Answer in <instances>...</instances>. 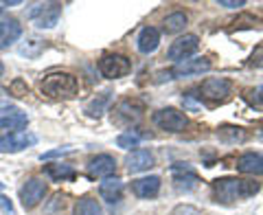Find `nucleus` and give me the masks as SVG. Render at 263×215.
<instances>
[{
    "label": "nucleus",
    "mask_w": 263,
    "mask_h": 215,
    "mask_svg": "<svg viewBox=\"0 0 263 215\" xmlns=\"http://www.w3.org/2000/svg\"><path fill=\"white\" fill-rule=\"evenodd\" d=\"M261 183L246 178H217L211 183V195L219 204H235L248 200L254 193H259Z\"/></svg>",
    "instance_id": "f257e3e1"
},
{
    "label": "nucleus",
    "mask_w": 263,
    "mask_h": 215,
    "mask_svg": "<svg viewBox=\"0 0 263 215\" xmlns=\"http://www.w3.org/2000/svg\"><path fill=\"white\" fill-rule=\"evenodd\" d=\"M40 90L42 95L48 97V99H70L77 95L79 90V81L75 75L70 73H48V75L40 81Z\"/></svg>",
    "instance_id": "f03ea898"
},
{
    "label": "nucleus",
    "mask_w": 263,
    "mask_h": 215,
    "mask_svg": "<svg viewBox=\"0 0 263 215\" xmlns=\"http://www.w3.org/2000/svg\"><path fill=\"white\" fill-rule=\"evenodd\" d=\"M152 123L158 130L171 132V134H178V132H184L189 126V119L184 112L176 110V107H162V110L152 114Z\"/></svg>",
    "instance_id": "7ed1b4c3"
},
{
    "label": "nucleus",
    "mask_w": 263,
    "mask_h": 215,
    "mask_svg": "<svg viewBox=\"0 0 263 215\" xmlns=\"http://www.w3.org/2000/svg\"><path fill=\"white\" fill-rule=\"evenodd\" d=\"M209 70H211V60H209V57H189V60L176 64L171 70L160 73L158 81L189 77V75H202V73H209Z\"/></svg>",
    "instance_id": "20e7f679"
},
{
    "label": "nucleus",
    "mask_w": 263,
    "mask_h": 215,
    "mask_svg": "<svg viewBox=\"0 0 263 215\" xmlns=\"http://www.w3.org/2000/svg\"><path fill=\"white\" fill-rule=\"evenodd\" d=\"M97 66H99V73H101L105 79H119V77H125L132 73V62L121 53L101 55V60H99Z\"/></svg>",
    "instance_id": "39448f33"
},
{
    "label": "nucleus",
    "mask_w": 263,
    "mask_h": 215,
    "mask_svg": "<svg viewBox=\"0 0 263 215\" xmlns=\"http://www.w3.org/2000/svg\"><path fill=\"white\" fill-rule=\"evenodd\" d=\"M197 48H200V38L193 35V33H189V35H182V38H178L171 42L169 46V51H167V57L171 62H184L189 60L193 53H197Z\"/></svg>",
    "instance_id": "423d86ee"
},
{
    "label": "nucleus",
    "mask_w": 263,
    "mask_h": 215,
    "mask_svg": "<svg viewBox=\"0 0 263 215\" xmlns=\"http://www.w3.org/2000/svg\"><path fill=\"white\" fill-rule=\"evenodd\" d=\"M197 90H200V97L209 99V101H224L233 93V84L226 77H209L202 81V86Z\"/></svg>",
    "instance_id": "0eeeda50"
},
{
    "label": "nucleus",
    "mask_w": 263,
    "mask_h": 215,
    "mask_svg": "<svg viewBox=\"0 0 263 215\" xmlns=\"http://www.w3.org/2000/svg\"><path fill=\"white\" fill-rule=\"evenodd\" d=\"M143 112H145V107L141 101H136V99H125V101H121L117 105V110L112 112V121L119 123V126H129V123H136L141 119Z\"/></svg>",
    "instance_id": "6e6552de"
},
{
    "label": "nucleus",
    "mask_w": 263,
    "mask_h": 215,
    "mask_svg": "<svg viewBox=\"0 0 263 215\" xmlns=\"http://www.w3.org/2000/svg\"><path fill=\"white\" fill-rule=\"evenodd\" d=\"M35 143H37L35 134H29V132H11V134L0 136V152L15 154V152H22V150H27V147L35 145Z\"/></svg>",
    "instance_id": "1a4fd4ad"
},
{
    "label": "nucleus",
    "mask_w": 263,
    "mask_h": 215,
    "mask_svg": "<svg viewBox=\"0 0 263 215\" xmlns=\"http://www.w3.org/2000/svg\"><path fill=\"white\" fill-rule=\"evenodd\" d=\"M46 195V183L42 178H29L27 185L20 189V200L24 209H35Z\"/></svg>",
    "instance_id": "9d476101"
},
{
    "label": "nucleus",
    "mask_w": 263,
    "mask_h": 215,
    "mask_svg": "<svg viewBox=\"0 0 263 215\" xmlns=\"http://www.w3.org/2000/svg\"><path fill=\"white\" fill-rule=\"evenodd\" d=\"M31 18L35 20V24L40 29H53L57 22H60V15H62V5L60 3H51V5H35Z\"/></svg>",
    "instance_id": "9b49d317"
},
{
    "label": "nucleus",
    "mask_w": 263,
    "mask_h": 215,
    "mask_svg": "<svg viewBox=\"0 0 263 215\" xmlns=\"http://www.w3.org/2000/svg\"><path fill=\"white\" fill-rule=\"evenodd\" d=\"M114 171H117V160L110 154H97L86 165V173L90 178H110Z\"/></svg>",
    "instance_id": "f8f14e48"
},
{
    "label": "nucleus",
    "mask_w": 263,
    "mask_h": 215,
    "mask_svg": "<svg viewBox=\"0 0 263 215\" xmlns=\"http://www.w3.org/2000/svg\"><path fill=\"white\" fill-rule=\"evenodd\" d=\"M29 126V117L18 107H3L0 110V130L5 132H24Z\"/></svg>",
    "instance_id": "ddd939ff"
},
{
    "label": "nucleus",
    "mask_w": 263,
    "mask_h": 215,
    "mask_svg": "<svg viewBox=\"0 0 263 215\" xmlns=\"http://www.w3.org/2000/svg\"><path fill=\"white\" fill-rule=\"evenodd\" d=\"M132 193L141 200H152L160 193V178L158 176H145L138 180H132Z\"/></svg>",
    "instance_id": "4468645a"
},
{
    "label": "nucleus",
    "mask_w": 263,
    "mask_h": 215,
    "mask_svg": "<svg viewBox=\"0 0 263 215\" xmlns=\"http://www.w3.org/2000/svg\"><path fill=\"white\" fill-rule=\"evenodd\" d=\"M22 35V24L15 18H3L0 20V51L9 48L13 42H18Z\"/></svg>",
    "instance_id": "2eb2a0df"
},
{
    "label": "nucleus",
    "mask_w": 263,
    "mask_h": 215,
    "mask_svg": "<svg viewBox=\"0 0 263 215\" xmlns=\"http://www.w3.org/2000/svg\"><path fill=\"white\" fill-rule=\"evenodd\" d=\"M125 167L129 173H141L154 167V154L149 150H134L125 156Z\"/></svg>",
    "instance_id": "dca6fc26"
},
{
    "label": "nucleus",
    "mask_w": 263,
    "mask_h": 215,
    "mask_svg": "<svg viewBox=\"0 0 263 215\" xmlns=\"http://www.w3.org/2000/svg\"><path fill=\"white\" fill-rule=\"evenodd\" d=\"M237 171L246 176H263V156L254 152H246L237 158Z\"/></svg>",
    "instance_id": "f3484780"
},
{
    "label": "nucleus",
    "mask_w": 263,
    "mask_h": 215,
    "mask_svg": "<svg viewBox=\"0 0 263 215\" xmlns=\"http://www.w3.org/2000/svg\"><path fill=\"white\" fill-rule=\"evenodd\" d=\"M136 46H138V51H141L143 55L154 53L156 48L160 46V31L154 29V27L141 29V33H138V40H136Z\"/></svg>",
    "instance_id": "a211bd4d"
},
{
    "label": "nucleus",
    "mask_w": 263,
    "mask_h": 215,
    "mask_svg": "<svg viewBox=\"0 0 263 215\" xmlns=\"http://www.w3.org/2000/svg\"><path fill=\"white\" fill-rule=\"evenodd\" d=\"M99 195L103 198L105 202H119L121 200V195H123V183L117 178V176H110V178H103L101 180V185H99Z\"/></svg>",
    "instance_id": "6ab92c4d"
},
{
    "label": "nucleus",
    "mask_w": 263,
    "mask_h": 215,
    "mask_svg": "<svg viewBox=\"0 0 263 215\" xmlns=\"http://www.w3.org/2000/svg\"><path fill=\"white\" fill-rule=\"evenodd\" d=\"M217 138L226 145H239L248 138V132H246L243 128H239V126H228L226 123V126L217 128Z\"/></svg>",
    "instance_id": "aec40b11"
},
{
    "label": "nucleus",
    "mask_w": 263,
    "mask_h": 215,
    "mask_svg": "<svg viewBox=\"0 0 263 215\" xmlns=\"http://www.w3.org/2000/svg\"><path fill=\"white\" fill-rule=\"evenodd\" d=\"M44 173L51 180H55V183H66V180H75L77 171L70 167V165L66 163H51L44 167Z\"/></svg>",
    "instance_id": "412c9836"
},
{
    "label": "nucleus",
    "mask_w": 263,
    "mask_h": 215,
    "mask_svg": "<svg viewBox=\"0 0 263 215\" xmlns=\"http://www.w3.org/2000/svg\"><path fill=\"white\" fill-rule=\"evenodd\" d=\"M72 215H103V209H101V204H99V200L86 195V198H81V200H77Z\"/></svg>",
    "instance_id": "4be33fe9"
},
{
    "label": "nucleus",
    "mask_w": 263,
    "mask_h": 215,
    "mask_svg": "<svg viewBox=\"0 0 263 215\" xmlns=\"http://www.w3.org/2000/svg\"><path fill=\"white\" fill-rule=\"evenodd\" d=\"M162 24H164V31H167V33H180V31L186 29L189 15L184 11H174V13H169L167 18H164Z\"/></svg>",
    "instance_id": "5701e85b"
},
{
    "label": "nucleus",
    "mask_w": 263,
    "mask_h": 215,
    "mask_svg": "<svg viewBox=\"0 0 263 215\" xmlns=\"http://www.w3.org/2000/svg\"><path fill=\"white\" fill-rule=\"evenodd\" d=\"M145 134H141V132H136V130H127V132H123V134H119L117 138V145L123 147V150H129V147H138V143L143 140Z\"/></svg>",
    "instance_id": "b1692460"
},
{
    "label": "nucleus",
    "mask_w": 263,
    "mask_h": 215,
    "mask_svg": "<svg viewBox=\"0 0 263 215\" xmlns=\"http://www.w3.org/2000/svg\"><path fill=\"white\" fill-rule=\"evenodd\" d=\"M108 103H110V93H103V95H99V99H95L92 103H88L86 112L90 114V117H101Z\"/></svg>",
    "instance_id": "393cba45"
},
{
    "label": "nucleus",
    "mask_w": 263,
    "mask_h": 215,
    "mask_svg": "<svg viewBox=\"0 0 263 215\" xmlns=\"http://www.w3.org/2000/svg\"><path fill=\"white\" fill-rule=\"evenodd\" d=\"M174 183H176V189H180V191H191V189L197 187V183H200V178L195 176V173H180V176L174 178Z\"/></svg>",
    "instance_id": "a878e982"
},
{
    "label": "nucleus",
    "mask_w": 263,
    "mask_h": 215,
    "mask_svg": "<svg viewBox=\"0 0 263 215\" xmlns=\"http://www.w3.org/2000/svg\"><path fill=\"white\" fill-rule=\"evenodd\" d=\"M42 51H44V42L42 40H37V38H31L27 44L20 46V55H27V57H35Z\"/></svg>",
    "instance_id": "bb28decb"
},
{
    "label": "nucleus",
    "mask_w": 263,
    "mask_h": 215,
    "mask_svg": "<svg viewBox=\"0 0 263 215\" xmlns=\"http://www.w3.org/2000/svg\"><path fill=\"white\" fill-rule=\"evenodd\" d=\"M9 93L15 95V97H24L29 93V86H27V81H22V79H13L11 84H9Z\"/></svg>",
    "instance_id": "cd10ccee"
},
{
    "label": "nucleus",
    "mask_w": 263,
    "mask_h": 215,
    "mask_svg": "<svg viewBox=\"0 0 263 215\" xmlns=\"http://www.w3.org/2000/svg\"><path fill=\"white\" fill-rule=\"evenodd\" d=\"M248 66H254V68H263V44H259L248 57Z\"/></svg>",
    "instance_id": "c85d7f7f"
},
{
    "label": "nucleus",
    "mask_w": 263,
    "mask_h": 215,
    "mask_svg": "<svg viewBox=\"0 0 263 215\" xmlns=\"http://www.w3.org/2000/svg\"><path fill=\"white\" fill-rule=\"evenodd\" d=\"M171 215H202L200 209H195V206L191 204H178L174 211H171Z\"/></svg>",
    "instance_id": "c756f323"
},
{
    "label": "nucleus",
    "mask_w": 263,
    "mask_h": 215,
    "mask_svg": "<svg viewBox=\"0 0 263 215\" xmlns=\"http://www.w3.org/2000/svg\"><path fill=\"white\" fill-rule=\"evenodd\" d=\"M0 211L7 213V215H13V213H15V209H13V202H11L7 195H0Z\"/></svg>",
    "instance_id": "7c9ffc66"
},
{
    "label": "nucleus",
    "mask_w": 263,
    "mask_h": 215,
    "mask_svg": "<svg viewBox=\"0 0 263 215\" xmlns=\"http://www.w3.org/2000/svg\"><path fill=\"white\" fill-rule=\"evenodd\" d=\"M246 5V0H219V7H226V9H239Z\"/></svg>",
    "instance_id": "2f4dec72"
},
{
    "label": "nucleus",
    "mask_w": 263,
    "mask_h": 215,
    "mask_svg": "<svg viewBox=\"0 0 263 215\" xmlns=\"http://www.w3.org/2000/svg\"><path fill=\"white\" fill-rule=\"evenodd\" d=\"M72 150H68V147H66V150H53V152H46V154H42L40 156V160H48V158H55V156H64V154H70Z\"/></svg>",
    "instance_id": "473e14b6"
},
{
    "label": "nucleus",
    "mask_w": 263,
    "mask_h": 215,
    "mask_svg": "<svg viewBox=\"0 0 263 215\" xmlns=\"http://www.w3.org/2000/svg\"><path fill=\"white\" fill-rule=\"evenodd\" d=\"M254 103H259V105H263V86H259L257 90H254Z\"/></svg>",
    "instance_id": "72a5a7b5"
},
{
    "label": "nucleus",
    "mask_w": 263,
    "mask_h": 215,
    "mask_svg": "<svg viewBox=\"0 0 263 215\" xmlns=\"http://www.w3.org/2000/svg\"><path fill=\"white\" fill-rule=\"evenodd\" d=\"M3 75H5V64L0 62V79H3Z\"/></svg>",
    "instance_id": "f704fd0d"
},
{
    "label": "nucleus",
    "mask_w": 263,
    "mask_h": 215,
    "mask_svg": "<svg viewBox=\"0 0 263 215\" xmlns=\"http://www.w3.org/2000/svg\"><path fill=\"white\" fill-rule=\"evenodd\" d=\"M0 187H3V185H0Z\"/></svg>",
    "instance_id": "c9c22d12"
}]
</instances>
